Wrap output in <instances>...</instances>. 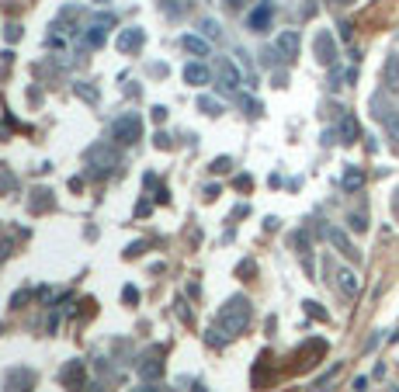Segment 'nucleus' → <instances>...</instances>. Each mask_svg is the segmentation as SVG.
<instances>
[{"instance_id": "nucleus-1", "label": "nucleus", "mask_w": 399, "mask_h": 392, "mask_svg": "<svg viewBox=\"0 0 399 392\" xmlns=\"http://www.w3.org/2000/svg\"><path fill=\"white\" fill-rule=\"evenodd\" d=\"M250 319H254V306H250V299L233 295V299H230V302L215 313V326H212L208 344H226V340L239 337V333L250 326Z\"/></svg>"}, {"instance_id": "nucleus-2", "label": "nucleus", "mask_w": 399, "mask_h": 392, "mask_svg": "<svg viewBox=\"0 0 399 392\" xmlns=\"http://www.w3.org/2000/svg\"><path fill=\"white\" fill-rule=\"evenodd\" d=\"M83 163L90 167V174H97V177H101V174H112V170L121 163V157H119V150H115V146L97 143V146H90V150H87Z\"/></svg>"}, {"instance_id": "nucleus-3", "label": "nucleus", "mask_w": 399, "mask_h": 392, "mask_svg": "<svg viewBox=\"0 0 399 392\" xmlns=\"http://www.w3.org/2000/svg\"><path fill=\"white\" fill-rule=\"evenodd\" d=\"M112 139H115L119 146H136V143L143 139V118L136 115V112L115 118V125H112Z\"/></svg>"}, {"instance_id": "nucleus-4", "label": "nucleus", "mask_w": 399, "mask_h": 392, "mask_svg": "<svg viewBox=\"0 0 399 392\" xmlns=\"http://www.w3.org/2000/svg\"><path fill=\"white\" fill-rule=\"evenodd\" d=\"M215 83H219V90L222 94H237L239 83H243V77H239V70L233 66V59H215Z\"/></svg>"}, {"instance_id": "nucleus-5", "label": "nucleus", "mask_w": 399, "mask_h": 392, "mask_svg": "<svg viewBox=\"0 0 399 392\" xmlns=\"http://www.w3.org/2000/svg\"><path fill=\"white\" fill-rule=\"evenodd\" d=\"M271 21H275V4H271V0H261V4L246 14V28H250V32H257V35H261V32H268V28H271Z\"/></svg>"}, {"instance_id": "nucleus-6", "label": "nucleus", "mask_w": 399, "mask_h": 392, "mask_svg": "<svg viewBox=\"0 0 399 392\" xmlns=\"http://www.w3.org/2000/svg\"><path fill=\"white\" fill-rule=\"evenodd\" d=\"M313 49H316V59L323 66H337V39H333V32H316V39H313Z\"/></svg>"}, {"instance_id": "nucleus-7", "label": "nucleus", "mask_w": 399, "mask_h": 392, "mask_svg": "<svg viewBox=\"0 0 399 392\" xmlns=\"http://www.w3.org/2000/svg\"><path fill=\"white\" fill-rule=\"evenodd\" d=\"M299 49H302V39H299V32H281L278 39H275V52H278L285 63H295L299 59Z\"/></svg>"}, {"instance_id": "nucleus-8", "label": "nucleus", "mask_w": 399, "mask_h": 392, "mask_svg": "<svg viewBox=\"0 0 399 392\" xmlns=\"http://www.w3.org/2000/svg\"><path fill=\"white\" fill-rule=\"evenodd\" d=\"M326 239L333 243V250H337L340 257H347V261H355V264L361 261V250L355 247V243H351V239H347V233H344V230H333V226H330V230H326Z\"/></svg>"}, {"instance_id": "nucleus-9", "label": "nucleus", "mask_w": 399, "mask_h": 392, "mask_svg": "<svg viewBox=\"0 0 399 392\" xmlns=\"http://www.w3.org/2000/svg\"><path fill=\"white\" fill-rule=\"evenodd\" d=\"M333 285L340 288L344 299H355L358 295V275L351 268H333Z\"/></svg>"}, {"instance_id": "nucleus-10", "label": "nucleus", "mask_w": 399, "mask_h": 392, "mask_svg": "<svg viewBox=\"0 0 399 392\" xmlns=\"http://www.w3.org/2000/svg\"><path fill=\"white\" fill-rule=\"evenodd\" d=\"M139 379H160L163 375V351H150L139 364H136Z\"/></svg>"}, {"instance_id": "nucleus-11", "label": "nucleus", "mask_w": 399, "mask_h": 392, "mask_svg": "<svg viewBox=\"0 0 399 392\" xmlns=\"http://www.w3.org/2000/svg\"><path fill=\"white\" fill-rule=\"evenodd\" d=\"M337 139H340L344 146H355V143L361 139L358 118H355V115H344V118H340V125H337Z\"/></svg>"}, {"instance_id": "nucleus-12", "label": "nucleus", "mask_w": 399, "mask_h": 392, "mask_svg": "<svg viewBox=\"0 0 399 392\" xmlns=\"http://www.w3.org/2000/svg\"><path fill=\"white\" fill-rule=\"evenodd\" d=\"M382 83H386V90H399V52H389L386 56V63H382Z\"/></svg>"}, {"instance_id": "nucleus-13", "label": "nucleus", "mask_w": 399, "mask_h": 392, "mask_svg": "<svg viewBox=\"0 0 399 392\" xmlns=\"http://www.w3.org/2000/svg\"><path fill=\"white\" fill-rule=\"evenodd\" d=\"M212 80V70L205 66V63H184V83H191V87H205Z\"/></svg>"}, {"instance_id": "nucleus-14", "label": "nucleus", "mask_w": 399, "mask_h": 392, "mask_svg": "<svg viewBox=\"0 0 399 392\" xmlns=\"http://www.w3.org/2000/svg\"><path fill=\"white\" fill-rule=\"evenodd\" d=\"M143 42H146V32H143V28H125L119 35V49L121 52H136V49H143Z\"/></svg>"}, {"instance_id": "nucleus-15", "label": "nucleus", "mask_w": 399, "mask_h": 392, "mask_svg": "<svg viewBox=\"0 0 399 392\" xmlns=\"http://www.w3.org/2000/svg\"><path fill=\"white\" fill-rule=\"evenodd\" d=\"M105 42H108V28H105V25H90V28L83 32V45H87V49H101Z\"/></svg>"}, {"instance_id": "nucleus-16", "label": "nucleus", "mask_w": 399, "mask_h": 392, "mask_svg": "<svg viewBox=\"0 0 399 392\" xmlns=\"http://www.w3.org/2000/svg\"><path fill=\"white\" fill-rule=\"evenodd\" d=\"M340 184H344V191H361V188H364V170H361V167H347Z\"/></svg>"}, {"instance_id": "nucleus-17", "label": "nucleus", "mask_w": 399, "mask_h": 392, "mask_svg": "<svg viewBox=\"0 0 399 392\" xmlns=\"http://www.w3.org/2000/svg\"><path fill=\"white\" fill-rule=\"evenodd\" d=\"M181 45H184V52H191V56H198V59L212 52V49H208V42L198 39V35H184V39H181Z\"/></svg>"}, {"instance_id": "nucleus-18", "label": "nucleus", "mask_w": 399, "mask_h": 392, "mask_svg": "<svg viewBox=\"0 0 399 392\" xmlns=\"http://www.w3.org/2000/svg\"><path fill=\"white\" fill-rule=\"evenodd\" d=\"M160 7H163V14H170V18H181V14H188L191 0H160Z\"/></svg>"}, {"instance_id": "nucleus-19", "label": "nucleus", "mask_w": 399, "mask_h": 392, "mask_svg": "<svg viewBox=\"0 0 399 392\" xmlns=\"http://www.w3.org/2000/svg\"><path fill=\"white\" fill-rule=\"evenodd\" d=\"M382 125H386V132H389V139H393V146H396V150H399V108H393V112H389V118H386Z\"/></svg>"}, {"instance_id": "nucleus-20", "label": "nucleus", "mask_w": 399, "mask_h": 392, "mask_svg": "<svg viewBox=\"0 0 399 392\" xmlns=\"http://www.w3.org/2000/svg\"><path fill=\"white\" fill-rule=\"evenodd\" d=\"M347 222H351V230H355V233H364V230H368V215H364V212H351V215H347Z\"/></svg>"}, {"instance_id": "nucleus-21", "label": "nucleus", "mask_w": 399, "mask_h": 392, "mask_svg": "<svg viewBox=\"0 0 399 392\" xmlns=\"http://www.w3.org/2000/svg\"><path fill=\"white\" fill-rule=\"evenodd\" d=\"M198 108L205 112V115H222V105L212 101V97H198Z\"/></svg>"}, {"instance_id": "nucleus-22", "label": "nucleus", "mask_w": 399, "mask_h": 392, "mask_svg": "<svg viewBox=\"0 0 399 392\" xmlns=\"http://www.w3.org/2000/svg\"><path fill=\"white\" fill-rule=\"evenodd\" d=\"M11 184H14V177H11L7 163H0V191H11Z\"/></svg>"}, {"instance_id": "nucleus-23", "label": "nucleus", "mask_w": 399, "mask_h": 392, "mask_svg": "<svg viewBox=\"0 0 399 392\" xmlns=\"http://www.w3.org/2000/svg\"><path fill=\"white\" fill-rule=\"evenodd\" d=\"M233 167V160L230 157H219V160H212V174H226Z\"/></svg>"}, {"instance_id": "nucleus-24", "label": "nucleus", "mask_w": 399, "mask_h": 392, "mask_svg": "<svg viewBox=\"0 0 399 392\" xmlns=\"http://www.w3.org/2000/svg\"><path fill=\"white\" fill-rule=\"evenodd\" d=\"M201 32H205V35H215V39H222V32H219V21H201Z\"/></svg>"}, {"instance_id": "nucleus-25", "label": "nucleus", "mask_w": 399, "mask_h": 392, "mask_svg": "<svg viewBox=\"0 0 399 392\" xmlns=\"http://www.w3.org/2000/svg\"><path fill=\"white\" fill-rule=\"evenodd\" d=\"M77 90L83 94V97H87V101H97V90H94V87H87V83H77Z\"/></svg>"}, {"instance_id": "nucleus-26", "label": "nucleus", "mask_w": 399, "mask_h": 392, "mask_svg": "<svg viewBox=\"0 0 399 392\" xmlns=\"http://www.w3.org/2000/svg\"><path fill=\"white\" fill-rule=\"evenodd\" d=\"M243 105H246V115H261V105H257V101H254V97H246V101H243Z\"/></svg>"}, {"instance_id": "nucleus-27", "label": "nucleus", "mask_w": 399, "mask_h": 392, "mask_svg": "<svg viewBox=\"0 0 399 392\" xmlns=\"http://www.w3.org/2000/svg\"><path fill=\"white\" fill-rule=\"evenodd\" d=\"M222 4H226V7H230V11H243V7H246V4H250V0H222Z\"/></svg>"}, {"instance_id": "nucleus-28", "label": "nucleus", "mask_w": 399, "mask_h": 392, "mask_svg": "<svg viewBox=\"0 0 399 392\" xmlns=\"http://www.w3.org/2000/svg\"><path fill=\"white\" fill-rule=\"evenodd\" d=\"M132 392H170L167 386H139V389H132Z\"/></svg>"}, {"instance_id": "nucleus-29", "label": "nucleus", "mask_w": 399, "mask_h": 392, "mask_svg": "<svg viewBox=\"0 0 399 392\" xmlns=\"http://www.w3.org/2000/svg\"><path fill=\"white\" fill-rule=\"evenodd\" d=\"M393 212H396V219H399V188H396V195H393Z\"/></svg>"}, {"instance_id": "nucleus-30", "label": "nucleus", "mask_w": 399, "mask_h": 392, "mask_svg": "<svg viewBox=\"0 0 399 392\" xmlns=\"http://www.w3.org/2000/svg\"><path fill=\"white\" fill-rule=\"evenodd\" d=\"M333 4H340V7H347V4H355V0H333Z\"/></svg>"}]
</instances>
